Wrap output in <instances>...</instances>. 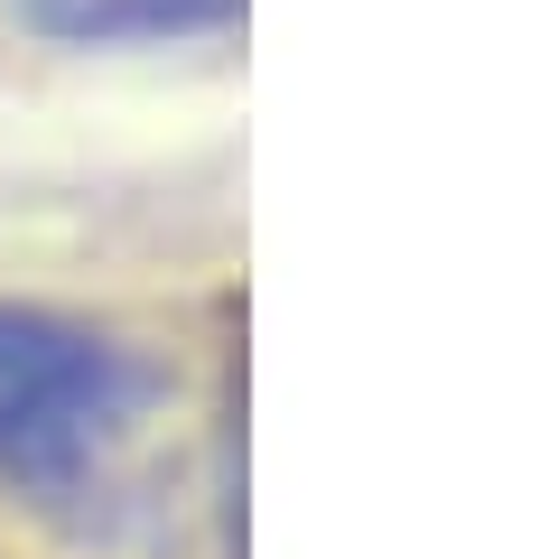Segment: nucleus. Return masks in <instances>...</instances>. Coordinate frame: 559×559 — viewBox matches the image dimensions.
I'll return each mask as SVG.
<instances>
[{
    "instance_id": "nucleus-2",
    "label": "nucleus",
    "mask_w": 559,
    "mask_h": 559,
    "mask_svg": "<svg viewBox=\"0 0 559 559\" xmlns=\"http://www.w3.org/2000/svg\"><path fill=\"white\" fill-rule=\"evenodd\" d=\"M0 10L57 47H159L242 20V0H0Z\"/></svg>"
},
{
    "instance_id": "nucleus-1",
    "label": "nucleus",
    "mask_w": 559,
    "mask_h": 559,
    "mask_svg": "<svg viewBox=\"0 0 559 559\" xmlns=\"http://www.w3.org/2000/svg\"><path fill=\"white\" fill-rule=\"evenodd\" d=\"M140 364L47 308H0V476L75 485L140 419Z\"/></svg>"
}]
</instances>
